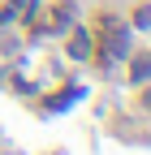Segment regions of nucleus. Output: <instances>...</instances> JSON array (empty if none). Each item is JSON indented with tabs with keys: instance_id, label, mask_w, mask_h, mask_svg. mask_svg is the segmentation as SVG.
<instances>
[{
	"instance_id": "nucleus-4",
	"label": "nucleus",
	"mask_w": 151,
	"mask_h": 155,
	"mask_svg": "<svg viewBox=\"0 0 151 155\" xmlns=\"http://www.w3.org/2000/svg\"><path fill=\"white\" fill-rule=\"evenodd\" d=\"M134 26H138V30L151 26V5H138V9H134Z\"/></svg>"
},
{
	"instance_id": "nucleus-6",
	"label": "nucleus",
	"mask_w": 151,
	"mask_h": 155,
	"mask_svg": "<svg viewBox=\"0 0 151 155\" xmlns=\"http://www.w3.org/2000/svg\"><path fill=\"white\" fill-rule=\"evenodd\" d=\"M143 108H151V86H147V91H143Z\"/></svg>"
},
{
	"instance_id": "nucleus-3",
	"label": "nucleus",
	"mask_w": 151,
	"mask_h": 155,
	"mask_svg": "<svg viewBox=\"0 0 151 155\" xmlns=\"http://www.w3.org/2000/svg\"><path fill=\"white\" fill-rule=\"evenodd\" d=\"M147 78H151V52H143V56L129 61V82H147Z\"/></svg>"
},
{
	"instance_id": "nucleus-2",
	"label": "nucleus",
	"mask_w": 151,
	"mask_h": 155,
	"mask_svg": "<svg viewBox=\"0 0 151 155\" xmlns=\"http://www.w3.org/2000/svg\"><path fill=\"white\" fill-rule=\"evenodd\" d=\"M65 52L73 56V61H91V35H86V30H73L69 43H65Z\"/></svg>"
},
{
	"instance_id": "nucleus-5",
	"label": "nucleus",
	"mask_w": 151,
	"mask_h": 155,
	"mask_svg": "<svg viewBox=\"0 0 151 155\" xmlns=\"http://www.w3.org/2000/svg\"><path fill=\"white\" fill-rule=\"evenodd\" d=\"M52 26H56V30H65V26H69V5H61V9H56V17H52Z\"/></svg>"
},
{
	"instance_id": "nucleus-1",
	"label": "nucleus",
	"mask_w": 151,
	"mask_h": 155,
	"mask_svg": "<svg viewBox=\"0 0 151 155\" xmlns=\"http://www.w3.org/2000/svg\"><path fill=\"white\" fill-rule=\"evenodd\" d=\"M104 48H108L112 61H125V56H129V30H125L121 22H108V39H104Z\"/></svg>"
}]
</instances>
